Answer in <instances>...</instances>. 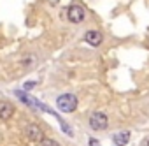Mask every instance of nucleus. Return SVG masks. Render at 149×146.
<instances>
[{
	"instance_id": "6",
	"label": "nucleus",
	"mask_w": 149,
	"mask_h": 146,
	"mask_svg": "<svg viewBox=\"0 0 149 146\" xmlns=\"http://www.w3.org/2000/svg\"><path fill=\"white\" fill-rule=\"evenodd\" d=\"M84 41H86L90 46H100L102 41H104V37H102V34H100L98 30H88V32L84 34Z\"/></svg>"
},
{
	"instance_id": "3",
	"label": "nucleus",
	"mask_w": 149,
	"mask_h": 146,
	"mask_svg": "<svg viewBox=\"0 0 149 146\" xmlns=\"http://www.w3.org/2000/svg\"><path fill=\"white\" fill-rule=\"evenodd\" d=\"M84 7L83 6H70L68 11H67V16L72 23H81L84 20Z\"/></svg>"
},
{
	"instance_id": "7",
	"label": "nucleus",
	"mask_w": 149,
	"mask_h": 146,
	"mask_svg": "<svg viewBox=\"0 0 149 146\" xmlns=\"http://www.w3.org/2000/svg\"><path fill=\"white\" fill-rule=\"evenodd\" d=\"M112 141L116 146H126L130 141V132H118V134H114Z\"/></svg>"
},
{
	"instance_id": "8",
	"label": "nucleus",
	"mask_w": 149,
	"mask_h": 146,
	"mask_svg": "<svg viewBox=\"0 0 149 146\" xmlns=\"http://www.w3.org/2000/svg\"><path fill=\"white\" fill-rule=\"evenodd\" d=\"M40 146H60L54 139H49V137H44L42 141H40Z\"/></svg>"
},
{
	"instance_id": "5",
	"label": "nucleus",
	"mask_w": 149,
	"mask_h": 146,
	"mask_svg": "<svg viewBox=\"0 0 149 146\" xmlns=\"http://www.w3.org/2000/svg\"><path fill=\"white\" fill-rule=\"evenodd\" d=\"M26 137H30L32 141H42L44 139V132L37 123H30L26 127Z\"/></svg>"
},
{
	"instance_id": "9",
	"label": "nucleus",
	"mask_w": 149,
	"mask_h": 146,
	"mask_svg": "<svg viewBox=\"0 0 149 146\" xmlns=\"http://www.w3.org/2000/svg\"><path fill=\"white\" fill-rule=\"evenodd\" d=\"M35 85H37L35 81H30V83H26V85H25V88H26V90H30V88H33Z\"/></svg>"
},
{
	"instance_id": "2",
	"label": "nucleus",
	"mask_w": 149,
	"mask_h": 146,
	"mask_svg": "<svg viewBox=\"0 0 149 146\" xmlns=\"http://www.w3.org/2000/svg\"><path fill=\"white\" fill-rule=\"evenodd\" d=\"M90 127H91V130H95V132L105 130V128L109 127V120H107L105 113H100V111L93 113V114L90 116Z\"/></svg>"
},
{
	"instance_id": "10",
	"label": "nucleus",
	"mask_w": 149,
	"mask_h": 146,
	"mask_svg": "<svg viewBox=\"0 0 149 146\" xmlns=\"http://www.w3.org/2000/svg\"><path fill=\"white\" fill-rule=\"evenodd\" d=\"M90 146H100V142L97 139H90Z\"/></svg>"
},
{
	"instance_id": "11",
	"label": "nucleus",
	"mask_w": 149,
	"mask_h": 146,
	"mask_svg": "<svg viewBox=\"0 0 149 146\" xmlns=\"http://www.w3.org/2000/svg\"><path fill=\"white\" fill-rule=\"evenodd\" d=\"M147 146H149V142H147Z\"/></svg>"
},
{
	"instance_id": "4",
	"label": "nucleus",
	"mask_w": 149,
	"mask_h": 146,
	"mask_svg": "<svg viewBox=\"0 0 149 146\" xmlns=\"http://www.w3.org/2000/svg\"><path fill=\"white\" fill-rule=\"evenodd\" d=\"M14 111H16V107H14L13 102H9V100H0V120H9V118H13Z\"/></svg>"
},
{
	"instance_id": "1",
	"label": "nucleus",
	"mask_w": 149,
	"mask_h": 146,
	"mask_svg": "<svg viewBox=\"0 0 149 146\" xmlns=\"http://www.w3.org/2000/svg\"><path fill=\"white\" fill-rule=\"evenodd\" d=\"M56 106L61 113H74L77 109V97L72 93H63L56 99Z\"/></svg>"
}]
</instances>
